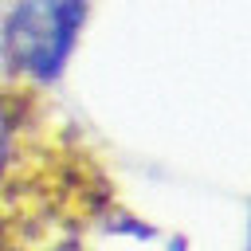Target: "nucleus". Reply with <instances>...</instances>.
Masks as SVG:
<instances>
[{
	"instance_id": "obj_1",
	"label": "nucleus",
	"mask_w": 251,
	"mask_h": 251,
	"mask_svg": "<svg viewBox=\"0 0 251 251\" xmlns=\"http://www.w3.org/2000/svg\"><path fill=\"white\" fill-rule=\"evenodd\" d=\"M126 200L102 149L43 114L0 180V251H102Z\"/></svg>"
},
{
	"instance_id": "obj_2",
	"label": "nucleus",
	"mask_w": 251,
	"mask_h": 251,
	"mask_svg": "<svg viewBox=\"0 0 251 251\" xmlns=\"http://www.w3.org/2000/svg\"><path fill=\"white\" fill-rule=\"evenodd\" d=\"M86 12V0H16L0 24L4 75L31 86L55 82L78 43Z\"/></svg>"
},
{
	"instance_id": "obj_3",
	"label": "nucleus",
	"mask_w": 251,
	"mask_h": 251,
	"mask_svg": "<svg viewBox=\"0 0 251 251\" xmlns=\"http://www.w3.org/2000/svg\"><path fill=\"white\" fill-rule=\"evenodd\" d=\"M43 114H47L43 86H31L12 75L0 78V180L12 165V157L20 153V145L27 141V133L43 122Z\"/></svg>"
}]
</instances>
